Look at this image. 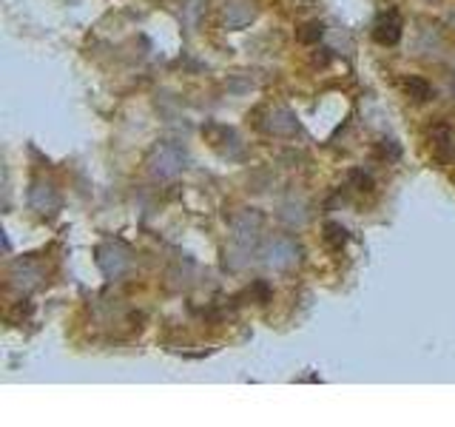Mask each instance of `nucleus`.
Masks as SVG:
<instances>
[{"label": "nucleus", "mask_w": 455, "mask_h": 427, "mask_svg": "<svg viewBox=\"0 0 455 427\" xmlns=\"http://www.w3.org/2000/svg\"><path fill=\"white\" fill-rule=\"evenodd\" d=\"M251 296H256L259 305L271 302V285H268L265 279H256V282H253V288H251Z\"/></svg>", "instance_id": "obj_13"}, {"label": "nucleus", "mask_w": 455, "mask_h": 427, "mask_svg": "<svg viewBox=\"0 0 455 427\" xmlns=\"http://www.w3.org/2000/svg\"><path fill=\"white\" fill-rule=\"evenodd\" d=\"M404 91H407V97H410L413 103H427V100H433V86H429L424 77L418 75H410L404 80Z\"/></svg>", "instance_id": "obj_8"}, {"label": "nucleus", "mask_w": 455, "mask_h": 427, "mask_svg": "<svg viewBox=\"0 0 455 427\" xmlns=\"http://www.w3.org/2000/svg\"><path fill=\"white\" fill-rule=\"evenodd\" d=\"M401 32H404V20H401L398 9L381 12L378 20L373 23V40L378 46H396L401 40Z\"/></svg>", "instance_id": "obj_2"}, {"label": "nucleus", "mask_w": 455, "mask_h": 427, "mask_svg": "<svg viewBox=\"0 0 455 427\" xmlns=\"http://www.w3.org/2000/svg\"><path fill=\"white\" fill-rule=\"evenodd\" d=\"M350 182L356 185V191H362V194H373V188H376L373 177L365 174L362 169H353V171H350Z\"/></svg>", "instance_id": "obj_11"}, {"label": "nucleus", "mask_w": 455, "mask_h": 427, "mask_svg": "<svg viewBox=\"0 0 455 427\" xmlns=\"http://www.w3.org/2000/svg\"><path fill=\"white\" fill-rule=\"evenodd\" d=\"M376 157H378V160H398V157H401V149L396 146L393 140H381L378 149H376Z\"/></svg>", "instance_id": "obj_12"}, {"label": "nucleus", "mask_w": 455, "mask_h": 427, "mask_svg": "<svg viewBox=\"0 0 455 427\" xmlns=\"http://www.w3.org/2000/svg\"><path fill=\"white\" fill-rule=\"evenodd\" d=\"M182 169V154L174 146H159L151 157V174L157 177H174Z\"/></svg>", "instance_id": "obj_4"}, {"label": "nucleus", "mask_w": 455, "mask_h": 427, "mask_svg": "<svg viewBox=\"0 0 455 427\" xmlns=\"http://www.w3.org/2000/svg\"><path fill=\"white\" fill-rule=\"evenodd\" d=\"M347 240H350V234H347V228L342 222H327L325 225V245L330 251H342L347 245Z\"/></svg>", "instance_id": "obj_9"}, {"label": "nucleus", "mask_w": 455, "mask_h": 427, "mask_svg": "<svg viewBox=\"0 0 455 427\" xmlns=\"http://www.w3.org/2000/svg\"><path fill=\"white\" fill-rule=\"evenodd\" d=\"M29 202L37 213H55L60 208V194L55 191V185L49 182H35L32 194H29Z\"/></svg>", "instance_id": "obj_6"}, {"label": "nucleus", "mask_w": 455, "mask_h": 427, "mask_svg": "<svg viewBox=\"0 0 455 427\" xmlns=\"http://www.w3.org/2000/svg\"><path fill=\"white\" fill-rule=\"evenodd\" d=\"M322 35H325V26L319 20H310V23H304V26L296 32V40L299 43H304V46H316L319 40H322Z\"/></svg>", "instance_id": "obj_10"}, {"label": "nucleus", "mask_w": 455, "mask_h": 427, "mask_svg": "<svg viewBox=\"0 0 455 427\" xmlns=\"http://www.w3.org/2000/svg\"><path fill=\"white\" fill-rule=\"evenodd\" d=\"M296 129H299L296 117L287 108H273L271 111V123L265 126V131H271L276 137H291V134H296Z\"/></svg>", "instance_id": "obj_7"}, {"label": "nucleus", "mask_w": 455, "mask_h": 427, "mask_svg": "<svg viewBox=\"0 0 455 427\" xmlns=\"http://www.w3.org/2000/svg\"><path fill=\"white\" fill-rule=\"evenodd\" d=\"M97 254H100L97 263H100V268H103L108 276H123V274L128 271V265H131L128 254L119 248V245H103Z\"/></svg>", "instance_id": "obj_5"}, {"label": "nucleus", "mask_w": 455, "mask_h": 427, "mask_svg": "<svg viewBox=\"0 0 455 427\" xmlns=\"http://www.w3.org/2000/svg\"><path fill=\"white\" fill-rule=\"evenodd\" d=\"M429 146H433V157L438 162H452L455 160V131L449 123H436L429 129Z\"/></svg>", "instance_id": "obj_3"}, {"label": "nucleus", "mask_w": 455, "mask_h": 427, "mask_svg": "<svg viewBox=\"0 0 455 427\" xmlns=\"http://www.w3.org/2000/svg\"><path fill=\"white\" fill-rule=\"evenodd\" d=\"M299 256H302V248L291 236H273L268 245V265H273L276 271L293 268L299 263Z\"/></svg>", "instance_id": "obj_1"}]
</instances>
